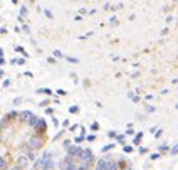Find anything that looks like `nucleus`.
<instances>
[{
    "mask_svg": "<svg viewBox=\"0 0 178 170\" xmlns=\"http://www.w3.org/2000/svg\"><path fill=\"white\" fill-rule=\"evenodd\" d=\"M35 170H42V168H35Z\"/></svg>",
    "mask_w": 178,
    "mask_h": 170,
    "instance_id": "nucleus-2",
    "label": "nucleus"
},
{
    "mask_svg": "<svg viewBox=\"0 0 178 170\" xmlns=\"http://www.w3.org/2000/svg\"><path fill=\"white\" fill-rule=\"evenodd\" d=\"M2 167H5V162H3V160H0V168Z\"/></svg>",
    "mask_w": 178,
    "mask_h": 170,
    "instance_id": "nucleus-1",
    "label": "nucleus"
}]
</instances>
